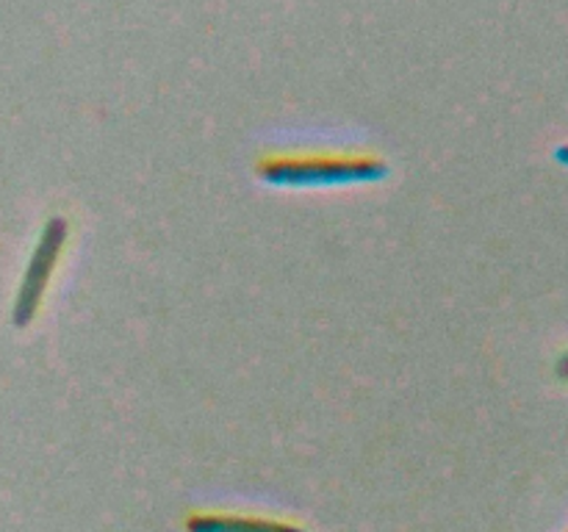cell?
<instances>
[{
	"instance_id": "obj_1",
	"label": "cell",
	"mask_w": 568,
	"mask_h": 532,
	"mask_svg": "<svg viewBox=\"0 0 568 532\" xmlns=\"http://www.w3.org/2000/svg\"><path fill=\"white\" fill-rule=\"evenodd\" d=\"M261 181L272 186H349V183L383 181L386 161L353 150H283L255 164Z\"/></svg>"
},
{
	"instance_id": "obj_2",
	"label": "cell",
	"mask_w": 568,
	"mask_h": 532,
	"mask_svg": "<svg viewBox=\"0 0 568 532\" xmlns=\"http://www.w3.org/2000/svg\"><path fill=\"white\" fill-rule=\"evenodd\" d=\"M186 532H305L294 521L270 519V515H250V513H216V510H203L186 519Z\"/></svg>"
},
{
	"instance_id": "obj_3",
	"label": "cell",
	"mask_w": 568,
	"mask_h": 532,
	"mask_svg": "<svg viewBox=\"0 0 568 532\" xmlns=\"http://www.w3.org/2000/svg\"><path fill=\"white\" fill-rule=\"evenodd\" d=\"M555 158H558L560 164H564L566 170H568V144H560V147L555 150Z\"/></svg>"
},
{
	"instance_id": "obj_4",
	"label": "cell",
	"mask_w": 568,
	"mask_h": 532,
	"mask_svg": "<svg viewBox=\"0 0 568 532\" xmlns=\"http://www.w3.org/2000/svg\"><path fill=\"white\" fill-rule=\"evenodd\" d=\"M558 375L564 377V380H568V352L564 355V358L558 360Z\"/></svg>"
}]
</instances>
